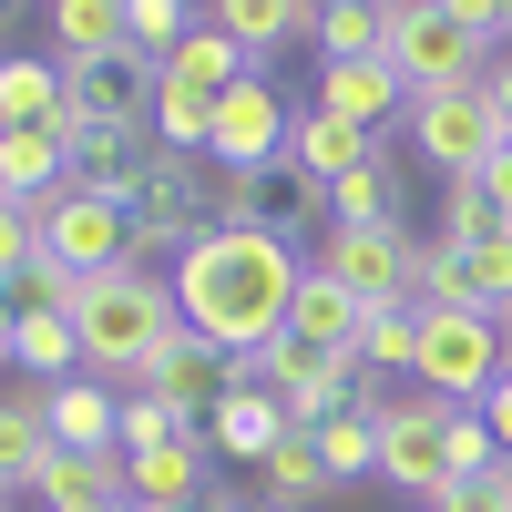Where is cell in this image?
<instances>
[{"label":"cell","instance_id":"obj_1","mask_svg":"<svg viewBox=\"0 0 512 512\" xmlns=\"http://www.w3.org/2000/svg\"><path fill=\"white\" fill-rule=\"evenodd\" d=\"M175 308L195 338H216L226 359H256L267 338H287V308H297V246L277 226H205L175 267Z\"/></svg>","mask_w":512,"mask_h":512},{"label":"cell","instance_id":"obj_2","mask_svg":"<svg viewBox=\"0 0 512 512\" xmlns=\"http://www.w3.org/2000/svg\"><path fill=\"white\" fill-rule=\"evenodd\" d=\"M72 328H82V369L113 379V390H144V369L185 338V308H175V277L164 267H103V277H82L72 297Z\"/></svg>","mask_w":512,"mask_h":512},{"label":"cell","instance_id":"obj_3","mask_svg":"<svg viewBox=\"0 0 512 512\" xmlns=\"http://www.w3.org/2000/svg\"><path fill=\"white\" fill-rule=\"evenodd\" d=\"M451 410L461 400H441V390H369V420H379V482L390 492H410V502H441L451 482H461V461H451Z\"/></svg>","mask_w":512,"mask_h":512},{"label":"cell","instance_id":"obj_4","mask_svg":"<svg viewBox=\"0 0 512 512\" xmlns=\"http://www.w3.org/2000/svg\"><path fill=\"white\" fill-rule=\"evenodd\" d=\"M420 390H441L461 410L492 400V379H512V328L482 318V308H420Z\"/></svg>","mask_w":512,"mask_h":512},{"label":"cell","instance_id":"obj_5","mask_svg":"<svg viewBox=\"0 0 512 512\" xmlns=\"http://www.w3.org/2000/svg\"><path fill=\"white\" fill-rule=\"evenodd\" d=\"M134 267H154V256H185L205 226H216V164L205 154H154V175L134 185Z\"/></svg>","mask_w":512,"mask_h":512},{"label":"cell","instance_id":"obj_6","mask_svg":"<svg viewBox=\"0 0 512 512\" xmlns=\"http://www.w3.org/2000/svg\"><path fill=\"white\" fill-rule=\"evenodd\" d=\"M72 82V134H154V93H164V62L154 52H93V62H62Z\"/></svg>","mask_w":512,"mask_h":512},{"label":"cell","instance_id":"obj_7","mask_svg":"<svg viewBox=\"0 0 512 512\" xmlns=\"http://www.w3.org/2000/svg\"><path fill=\"white\" fill-rule=\"evenodd\" d=\"M318 267L359 297V308H420L410 277H420V236L410 226H328Z\"/></svg>","mask_w":512,"mask_h":512},{"label":"cell","instance_id":"obj_8","mask_svg":"<svg viewBox=\"0 0 512 512\" xmlns=\"http://www.w3.org/2000/svg\"><path fill=\"white\" fill-rule=\"evenodd\" d=\"M31 216H41V256H62L72 277H103V267H123V256H134V216H123L113 195L62 185V195H41Z\"/></svg>","mask_w":512,"mask_h":512},{"label":"cell","instance_id":"obj_9","mask_svg":"<svg viewBox=\"0 0 512 512\" xmlns=\"http://www.w3.org/2000/svg\"><path fill=\"white\" fill-rule=\"evenodd\" d=\"M410 154L420 164H431V175L441 185H461V175H482V164H492V113H482V82H472V93H410Z\"/></svg>","mask_w":512,"mask_h":512},{"label":"cell","instance_id":"obj_10","mask_svg":"<svg viewBox=\"0 0 512 512\" xmlns=\"http://www.w3.org/2000/svg\"><path fill=\"white\" fill-rule=\"evenodd\" d=\"M287 134H297V103L277 93L267 72H246L236 93H226V113H216V144H205V164H216V175H256V164L287 154Z\"/></svg>","mask_w":512,"mask_h":512},{"label":"cell","instance_id":"obj_11","mask_svg":"<svg viewBox=\"0 0 512 512\" xmlns=\"http://www.w3.org/2000/svg\"><path fill=\"white\" fill-rule=\"evenodd\" d=\"M144 390H154L164 410H175V420H185V431H205V420H216V410H226V390H236V359L216 349V338H195V328H185V338H175V349H164V359L144 369Z\"/></svg>","mask_w":512,"mask_h":512},{"label":"cell","instance_id":"obj_12","mask_svg":"<svg viewBox=\"0 0 512 512\" xmlns=\"http://www.w3.org/2000/svg\"><path fill=\"white\" fill-rule=\"evenodd\" d=\"M123 492H134L144 512H205L216 502V441L185 431V441H164L144 461H123Z\"/></svg>","mask_w":512,"mask_h":512},{"label":"cell","instance_id":"obj_13","mask_svg":"<svg viewBox=\"0 0 512 512\" xmlns=\"http://www.w3.org/2000/svg\"><path fill=\"white\" fill-rule=\"evenodd\" d=\"M52 390L41 379H21V390H0V482L11 492H31L41 472H52Z\"/></svg>","mask_w":512,"mask_h":512},{"label":"cell","instance_id":"obj_14","mask_svg":"<svg viewBox=\"0 0 512 512\" xmlns=\"http://www.w3.org/2000/svg\"><path fill=\"white\" fill-rule=\"evenodd\" d=\"M205 21H216L256 72H267L287 41H308V31H318V0H205Z\"/></svg>","mask_w":512,"mask_h":512},{"label":"cell","instance_id":"obj_15","mask_svg":"<svg viewBox=\"0 0 512 512\" xmlns=\"http://www.w3.org/2000/svg\"><path fill=\"white\" fill-rule=\"evenodd\" d=\"M359 328H369V308H359V297L338 287L328 267H308V277H297V308H287V338H297V349L349 359V349H359Z\"/></svg>","mask_w":512,"mask_h":512},{"label":"cell","instance_id":"obj_16","mask_svg":"<svg viewBox=\"0 0 512 512\" xmlns=\"http://www.w3.org/2000/svg\"><path fill=\"white\" fill-rule=\"evenodd\" d=\"M318 113H338V123H359V134H379L390 113H410V93H400L390 62H318Z\"/></svg>","mask_w":512,"mask_h":512},{"label":"cell","instance_id":"obj_17","mask_svg":"<svg viewBox=\"0 0 512 512\" xmlns=\"http://www.w3.org/2000/svg\"><path fill=\"white\" fill-rule=\"evenodd\" d=\"M52 441L62 451H123V390L93 379V369L62 379V390H52Z\"/></svg>","mask_w":512,"mask_h":512},{"label":"cell","instance_id":"obj_18","mask_svg":"<svg viewBox=\"0 0 512 512\" xmlns=\"http://www.w3.org/2000/svg\"><path fill=\"white\" fill-rule=\"evenodd\" d=\"M287 431H297V420H287V400H277V390H256V379H236V390H226V410L205 420V441H216L226 461H267Z\"/></svg>","mask_w":512,"mask_h":512},{"label":"cell","instance_id":"obj_19","mask_svg":"<svg viewBox=\"0 0 512 512\" xmlns=\"http://www.w3.org/2000/svg\"><path fill=\"white\" fill-rule=\"evenodd\" d=\"M0 185H11L21 205L62 195L72 185V134H62V123H21V134H0Z\"/></svg>","mask_w":512,"mask_h":512},{"label":"cell","instance_id":"obj_20","mask_svg":"<svg viewBox=\"0 0 512 512\" xmlns=\"http://www.w3.org/2000/svg\"><path fill=\"white\" fill-rule=\"evenodd\" d=\"M154 154H164L154 134H82V144H72V185H82V195L134 205V185L154 175Z\"/></svg>","mask_w":512,"mask_h":512},{"label":"cell","instance_id":"obj_21","mask_svg":"<svg viewBox=\"0 0 512 512\" xmlns=\"http://www.w3.org/2000/svg\"><path fill=\"white\" fill-rule=\"evenodd\" d=\"M379 154V134H359V123H338V113H297V134H287V164H308L318 185H338V175H359V164Z\"/></svg>","mask_w":512,"mask_h":512},{"label":"cell","instance_id":"obj_22","mask_svg":"<svg viewBox=\"0 0 512 512\" xmlns=\"http://www.w3.org/2000/svg\"><path fill=\"white\" fill-rule=\"evenodd\" d=\"M11 369L41 379V390L82 379V328H72V308H52V318H11Z\"/></svg>","mask_w":512,"mask_h":512},{"label":"cell","instance_id":"obj_23","mask_svg":"<svg viewBox=\"0 0 512 512\" xmlns=\"http://www.w3.org/2000/svg\"><path fill=\"white\" fill-rule=\"evenodd\" d=\"M216 113H226L216 82L164 72V93H154V144H164V154H205V144H216Z\"/></svg>","mask_w":512,"mask_h":512},{"label":"cell","instance_id":"obj_24","mask_svg":"<svg viewBox=\"0 0 512 512\" xmlns=\"http://www.w3.org/2000/svg\"><path fill=\"white\" fill-rule=\"evenodd\" d=\"M349 369H359V390H390L400 369H420V308H369Z\"/></svg>","mask_w":512,"mask_h":512},{"label":"cell","instance_id":"obj_25","mask_svg":"<svg viewBox=\"0 0 512 512\" xmlns=\"http://www.w3.org/2000/svg\"><path fill=\"white\" fill-rule=\"evenodd\" d=\"M123 492V451H52V472L31 482L41 512H82V502H113Z\"/></svg>","mask_w":512,"mask_h":512},{"label":"cell","instance_id":"obj_26","mask_svg":"<svg viewBox=\"0 0 512 512\" xmlns=\"http://www.w3.org/2000/svg\"><path fill=\"white\" fill-rule=\"evenodd\" d=\"M256 472H267V502H277V512H318V502L338 492V482H328V461H318V441H308V431H287V441H277L267 461H256Z\"/></svg>","mask_w":512,"mask_h":512},{"label":"cell","instance_id":"obj_27","mask_svg":"<svg viewBox=\"0 0 512 512\" xmlns=\"http://www.w3.org/2000/svg\"><path fill=\"white\" fill-rule=\"evenodd\" d=\"M328 226H400V164L369 154L359 175H338L328 185Z\"/></svg>","mask_w":512,"mask_h":512},{"label":"cell","instance_id":"obj_28","mask_svg":"<svg viewBox=\"0 0 512 512\" xmlns=\"http://www.w3.org/2000/svg\"><path fill=\"white\" fill-rule=\"evenodd\" d=\"M308 41H318V62H390V21H379V0H328Z\"/></svg>","mask_w":512,"mask_h":512},{"label":"cell","instance_id":"obj_29","mask_svg":"<svg viewBox=\"0 0 512 512\" xmlns=\"http://www.w3.org/2000/svg\"><path fill=\"white\" fill-rule=\"evenodd\" d=\"M318 461H328V482L349 492V482H379V420H369V400L359 410H338V420H318Z\"/></svg>","mask_w":512,"mask_h":512},{"label":"cell","instance_id":"obj_30","mask_svg":"<svg viewBox=\"0 0 512 512\" xmlns=\"http://www.w3.org/2000/svg\"><path fill=\"white\" fill-rule=\"evenodd\" d=\"M451 256H461V308L512 318V226H502V236H472V246H451Z\"/></svg>","mask_w":512,"mask_h":512},{"label":"cell","instance_id":"obj_31","mask_svg":"<svg viewBox=\"0 0 512 512\" xmlns=\"http://www.w3.org/2000/svg\"><path fill=\"white\" fill-rule=\"evenodd\" d=\"M52 41H62V62H93V52H123V0H52Z\"/></svg>","mask_w":512,"mask_h":512},{"label":"cell","instance_id":"obj_32","mask_svg":"<svg viewBox=\"0 0 512 512\" xmlns=\"http://www.w3.org/2000/svg\"><path fill=\"white\" fill-rule=\"evenodd\" d=\"M164 72H185V82H216V93H236V82H246V72H256V62H246V52H236V41H226V31H216V21H195V31H185V41H175V52H164Z\"/></svg>","mask_w":512,"mask_h":512},{"label":"cell","instance_id":"obj_33","mask_svg":"<svg viewBox=\"0 0 512 512\" xmlns=\"http://www.w3.org/2000/svg\"><path fill=\"white\" fill-rule=\"evenodd\" d=\"M502 226H512V216H502V205H492L472 175H461V185L441 195V246H472V236H502Z\"/></svg>","mask_w":512,"mask_h":512},{"label":"cell","instance_id":"obj_34","mask_svg":"<svg viewBox=\"0 0 512 512\" xmlns=\"http://www.w3.org/2000/svg\"><path fill=\"white\" fill-rule=\"evenodd\" d=\"M123 31H134V52H175V41L195 31V11H185V0H123Z\"/></svg>","mask_w":512,"mask_h":512},{"label":"cell","instance_id":"obj_35","mask_svg":"<svg viewBox=\"0 0 512 512\" xmlns=\"http://www.w3.org/2000/svg\"><path fill=\"white\" fill-rule=\"evenodd\" d=\"M164 441H185V420L164 410L154 390H123V461H144V451H164Z\"/></svg>","mask_w":512,"mask_h":512},{"label":"cell","instance_id":"obj_36","mask_svg":"<svg viewBox=\"0 0 512 512\" xmlns=\"http://www.w3.org/2000/svg\"><path fill=\"white\" fill-rule=\"evenodd\" d=\"M31 256H41V216H31L21 195H0V287H11Z\"/></svg>","mask_w":512,"mask_h":512},{"label":"cell","instance_id":"obj_37","mask_svg":"<svg viewBox=\"0 0 512 512\" xmlns=\"http://www.w3.org/2000/svg\"><path fill=\"white\" fill-rule=\"evenodd\" d=\"M431 512H512V461H502V472H482V482H451Z\"/></svg>","mask_w":512,"mask_h":512},{"label":"cell","instance_id":"obj_38","mask_svg":"<svg viewBox=\"0 0 512 512\" xmlns=\"http://www.w3.org/2000/svg\"><path fill=\"white\" fill-rule=\"evenodd\" d=\"M482 113H492V134L512 144V41L492 52V72H482Z\"/></svg>","mask_w":512,"mask_h":512},{"label":"cell","instance_id":"obj_39","mask_svg":"<svg viewBox=\"0 0 512 512\" xmlns=\"http://www.w3.org/2000/svg\"><path fill=\"white\" fill-rule=\"evenodd\" d=\"M441 11L472 31V41H512V21H502V0H441Z\"/></svg>","mask_w":512,"mask_h":512},{"label":"cell","instance_id":"obj_40","mask_svg":"<svg viewBox=\"0 0 512 512\" xmlns=\"http://www.w3.org/2000/svg\"><path fill=\"white\" fill-rule=\"evenodd\" d=\"M492 205H502V216H512V144H492V164H482V175H472Z\"/></svg>","mask_w":512,"mask_h":512},{"label":"cell","instance_id":"obj_41","mask_svg":"<svg viewBox=\"0 0 512 512\" xmlns=\"http://www.w3.org/2000/svg\"><path fill=\"white\" fill-rule=\"evenodd\" d=\"M482 420H492V441H502V461H512V379H492V400H482Z\"/></svg>","mask_w":512,"mask_h":512},{"label":"cell","instance_id":"obj_42","mask_svg":"<svg viewBox=\"0 0 512 512\" xmlns=\"http://www.w3.org/2000/svg\"><path fill=\"white\" fill-rule=\"evenodd\" d=\"M205 512H277L267 492H256V502H236V492H216V502H205Z\"/></svg>","mask_w":512,"mask_h":512},{"label":"cell","instance_id":"obj_43","mask_svg":"<svg viewBox=\"0 0 512 512\" xmlns=\"http://www.w3.org/2000/svg\"><path fill=\"white\" fill-rule=\"evenodd\" d=\"M82 512H144V502H134V492H113V502H82Z\"/></svg>","mask_w":512,"mask_h":512},{"label":"cell","instance_id":"obj_44","mask_svg":"<svg viewBox=\"0 0 512 512\" xmlns=\"http://www.w3.org/2000/svg\"><path fill=\"white\" fill-rule=\"evenodd\" d=\"M0 502H11V482H0Z\"/></svg>","mask_w":512,"mask_h":512},{"label":"cell","instance_id":"obj_45","mask_svg":"<svg viewBox=\"0 0 512 512\" xmlns=\"http://www.w3.org/2000/svg\"><path fill=\"white\" fill-rule=\"evenodd\" d=\"M502 21H512V0H502Z\"/></svg>","mask_w":512,"mask_h":512},{"label":"cell","instance_id":"obj_46","mask_svg":"<svg viewBox=\"0 0 512 512\" xmlns=\"http://www.w3.org/2000/svg\"><path fill=\"white\" fill-rule=\"evenodd\" d=\"M0 195H11V185H0Z\"/></svg>","mask_w":512,"mask_h":512},{"label":"cell","instance_id":"obj_47","mask_svg":"<svg viewBox=\"0 0 512 512\" xmlns=\"http://www.w3.org/2000/svg\"><path fill=\"white\" fill-rule=\"evenodd\" d=\"M0 512H11V502H0Z\"/></svg>","mask_w":512,"mask_h":512},{"label":"cell","instance_id":"obj_48","mask_svg":"<svg viewBox=\"0 0 512 512\" xmlns=\"http://www.w3.org/2000/svg\"><path fill=\"white\" fill-rule=\"evenodd\" d=\"M502 328H512V318H502Z\"/></svg>","mask_w":512,"mask_h":512}]
</instances>
